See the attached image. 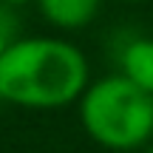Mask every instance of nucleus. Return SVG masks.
Returning a JSON list of instances; mask_svg holds the SVG:
<instances>
[{
	"mask_svg": "<svg viewBox=\"0 0 153 153\" xmlns=\"http://www.w3.org/2000/svg\"><path fill=\"white\" fill-rule=\"evenodd\" d=\"M88 62L79 48L31 37L0 51V99L26 108H60L85 91Z\"/></svg>",
	"mask_w": 153,
	"mask_h": 153,
	"instance_id": "nucleus-1",
	"label": "nucleus"
},
{
	"mask_svg": "<svg viewBox=\"0 0 153 153\" xmlns=\"http://www.w3.org/2000/svg\"><path fill=\"white\" fill-rule=\"evenodd\" d=\"M82 125L99 145L114 150L139 148L153 133V94L125 74L91 85L82 94Z\"/></svg>",
	"mask_w": 153,
	"mask_h": 153,
	"instance_id": "nucleus-2",
	"label": "nucleus"
},
{
	"mask_svg": "<svg viewBox=\"0 0 153 153\" xmlns=\"http://www.w3.org/2000/svg\"><path fill=\"white\" fill-rule=\"evenodd\" d=\"M45 20L60 28H82L99 11V0H37Z\"/></svg>",
	"mask_w": 153,
	"mask_h": 153,
	"instance_id": "nucleus-3",
	"label": "nucleus"
},
{
	"mask_svg": "<svg viewBox=\"0 0 153 153\" xmlns=\"http://www.w3.org/2000/svg\"><path fill=\"white\" fill-rule=\"evenodd\" d=\"M122 71L142 91L153 94V40H133L122 54Z\"/></svg>",
	"mask_w": 153,
	"mask_h": 153,
	"instance_id": "nucleus-4",
	"label": "nucleus"
},
{
	"mask_svg": "<svg viewBox=\"0 0 153 153\" xmlns=\"http://www.w3.org/2000/svg\"><path fill=\"white\" fill-rule=\"evenodd\" d=\"M6 3H14V6H20V3H28V0H6Z\"/></svg>",
	"mask_w": 153,
	"mask_h": 153,
	"instance_id": "nucleus-5",
	"label": "nucleus"
},
{
	"mask_svg": "<svg viewBox=\"0 0 153 153\" xmlns=\"http://www.w3.org/2000/svg\"><path fill=\"white\" fill-rule=\"evenodd\" d=\"M148 153H153V150H148Z\"/></svg>",
	"mask_w": 153,
	"mask_h": 153,
	"instance_id": "nucleus-6",
	"label": "nucleus"
}]
</instances>
